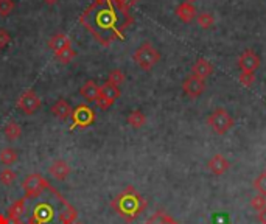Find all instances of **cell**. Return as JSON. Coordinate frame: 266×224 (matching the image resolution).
Returning <instances> with one entry per match:
<instances>
[{
  "label": "cell",
  "mask_w": 266,
  "mask_h": 224,
  "mask_svg": "<svg viewBox=\"0 0 266 224\" xmlns=\"http://www.w3.org/2000/svg\"><path fill=\"white\" fill-rule=\"evenodd\" d=\"M80 24L103 47L125 39V31L134 24L128 10L120 8L114 0H94V4L80 16Z\"/></svg>",
  "instance_id": "cell-1"
},
{
  "label": "cell",
  "mask_w": 266,
  "mask_h": 224,
  "mask_svg": "<svg viewBox=\"0 0 266 224\" xmlns=\"http://www.w3.org/2000/svg\"><path fill=\"white\" fill-rule=\"evenodd\" d=\"M110 207L116 210V213L125 219L126 222L136 221L146 209V199L134 189L132 185H126L125 189L110 199Z\"/></svg>",
  "instance_id": "cell-2"
},
{
  "label": "cell",
  "mask_w": 266,
  "mask_h": 224,
  "mask_svg": "<svg viewBox=\"0 0 266 224\" xmlns=\"http://www.w3.org/2000/svg\"><path fill=\"white\" fill-rule=\"evenodd\" d=\"M132 59L142 70L149 72V70H153L156 67V64L161 61V53L151 42H143L134 52Z\"/></svg>",
  "instance_id": "cell-3"
},
{
  "label": "cell",
  "mask_w": 266,
  "mask_h": 224,
  "mask_svg": "<svg viewBox=\"0 0 266 224\" xmlns=\"http://www.w3.org/2000/svg\"><path fill=\"white\" fill-rule=\"evenodd\" d=\"M52 184L39 173H31L30 176L25 177L22 182V190L25 193V199H33V198H39L42 196L44 192L50 190Z\"/></svg>",
  "instance_id": "cell-4"
},
{
  "label": "cell",
  "mask_w": 266,
  "mask_h": 224,
  "mask_svg": "<svg viewBox=\"0 0 266 224\" xmlns=\"http://www.w3.org/2000/svg\"><path fill=\"white\" fill-rule=\"evenodd\" d=\"M234 117L227 112V109L224 107H218L215 109L212 114L207 117V125L212 128V131L218 136H224L231 131V128L234 126Z\"/></svg>",
  "instance_id": "cell-5"
},
{
  "label": "cell",
  "mask_w": 266,
  "mask_h": 224,
  "mask_svg": "<svg viewBox=\"0 0 266 224\" xmlns=\"http://www.w3.org/2000/svg\"><path fill=\"white\" fill-rule=\"evenodd\" d=\"M72 122H73L72 129H75V128L84 129L95 122V110L92 107H89L87 104H80L72 112Z\"/></svg>",
  "instance_id": "cell-6"
},
{
  "label": "cell",
  "mask_w": 266,
  "mask_h": 224,
  "mask_svg": "<svg viewBox=\"0 0 266 224\" xmlns=\"http://www.w3.org/2000/svg\"><path fill=\"white\" fill-rule=\"evenodd\" d=\"M17 107L24 112V114L31 116V114H34V112L41 107V98L37 97V94H36L34 91L28 89V91H25V92L19 97V100H17Z\"/></svg>",
  "instance_id": "cell-7"
},
{
  "label": "cell",
  "mask_w": 266,
  "mask_h": 224,
  "mask_svg": "<svg viewBox=\"0 0 266 224\" xmlns=\"http://www.w3.org/2000/svg\"><path fill=\"white\" fill-rule=\"evenodd\" d=\"M182 91L187 97L195 100V98L201 97L203 92L206 91V81L193 77V75H190V77H187L182 83Z\"/></svg>",
  "instance_id": "cell-8"
},
{
  "label": "cell",
  "mask_w": 266,
  "mask_h": 224,
  "mask_svg": "<svg viewBox=\"0 0 266 224\" xmlns=\"http://www.w3.org/2000/svg\"><path fill=\"white\" fill-rule=\"evenodd\" d=\"M260 64H261L260 56H258L254 50H251V49L245 50V52L240 55V58H238L240 72H255V70L260 67Z\"/></svg>",
  "instance_id": "cell-9"
},
{
  "label": "cell",
  "mask_w": 266,
  "mask_h": 224,
  "mask_svg": "<svg viewBox=\"0 0 266 224\" xmlns=\"http://www.w3.org/2000/svg\"><path fill=\"white\" fill-rule=\"evenodd\" d=\"M207 168L215 174V176H221L224 174L227 170L231 168V162L227 161L223 154H215L209 159L207 162Z\"/></svg>",
  "instance_id": "cell-10"
},
{
  "label": "cell",
  "mask_w": 266,
  "mask_h": 224,
  "mask_svg": "<svg viewBox=\"0 0 266 224\" xmlns=\"http://www.w3.org/2000/svg\"><path fill=\"white\" fill-rule=\"evenodd\" d=\"M49 174L56 181H65L70 174V165L64 159H58L49 167Z\"/></svg>",
  "instance_id": "cell-11"
},
{
  "label": "cell",
  "mask_w": 266,
  "mask_h": 224,
  "mask_svg": "<svg viewBox=\"0 0 266 224\" xmlns=\"http://www.w3.org/2000/svg\"><path fill=\"white\" fill-rule=\"evenodd\" d=\"M212 73H213V65H212V62L207 61L206 58H199V59L193 64V67H192V75H193V77L201 78V80H204V81L210 77Z\"/></svg>",
  "instance_id": "cell-12"
},
{
  "label": "cell",
  "mask_w": 266,
  "mask_h": 224,
  "mask_svg": "<svg viewBox=\"0 0 266 224\" xmlns=\"http://www.w3.org/2000/svg\"><path fill=\"white\" fill-rule=\"evenodd\" d=\"M49 47L53 53H58L61 50H65L69 47H72V41H70V37L64 33H56L50 37V41H49Z\"/></svg>",
  "instance_id": "cell-13"
},
{
  "label": "cell",
  "mask_w": 266,
  "mask_h": 224,
  "mask_svg": "<svg viewBox=\"0 0 266 224\" xmlns=\"http://www.w3.org/2000/svg\"><path fill=\"white\" fill-rule=\"evenodd\" d=\"M72 112H73V109H72L70 103L67 100H62V98L58 100L52 106V114L55 117H58L59 120H62V122H65V120H69L72 117Z\"/></svg>",
  "instance_id": "cell-14"
},
{
  "label": "cell",
  "mask_w": 266,
  "mask_h": 224,
  "mask_svg": "<svg viewBox=\"0 0 266 224\" xmlns=\"http://www.w3.org/2000/svg\"><path fill=\"white\" fill-rule=\"evenodd\" d=\"M196 13L198 11H196L195 5H192V4L182 2L176 7V16L185 24H190L193 19H196Z\"/></svg>",
  "instance_id": "cell-15"
},
{
  "label": "cell",
  "mask_w": 266,
  "mask_h": 224,
  "mask_svg": "<svg viewBox=\"0 0 266 224\" xmlns=\"http://www.w3.org/2000/svg\"><path fill=\"white\" fill-rule=\"evenodd\" d=\"M25 212V198L17 199L16 203H13L8 209V219L10 224H22V215Z\"/></svg>",
  "instance_id": "cell-16"
},
{
  "label": "cell",
  "mask_w": 266,
  "mask_h": 224,
  "mask_svg": "<svg viewBox=\"0 0 266 224\" xmlns=\"http://www.w3.org/2000/svg\"><path fill=\"white\" fill-rule=\"evenodd\" d=\"M80 95L87 101H95L97 97L100 95V86L91 80V81L84 83L83 87H80Z\"/></svg>",
  "instance_id": "cell-17"
},
{
  "label": "cell",
  "mask_w": 266,
  "mask_h": 224,
  "mask_svg": "<svg viewBox=\"0 0 266 224\" xmlns=\"http://www.w3.org/2000/svg\"><path fill=\"white\" fill-rule=\"evenodd\" d=\"M145 224H179V222L171 215H168L167 212L158 210V212H154L153 215L146 219Z\"/></svg>",
  "instance_id": "cell-18"
},
{
  "label": "cell",
  "mask_w": 266,
  "mask_h": 224,
  "mask_svg": "<svg viewBox=\"0 0 266 224\" xmlns=\"http://www.w3.org/2000/svg\"><path fill=\"white\" fill-rule=\"evenodd\" d=\"M100 95L104 97L106 100L112 101V103H116V100L122 95V92H120V89L117 86H112L109 83H104V84L100 86Z\"/></svg>",
  "instance_id": "cell-19"
},
{
  "label": "cell",
  "mask_w": 266,
  "mask_h": 224,
  "mask_svg": "<svg viewBox=\"0 0 266 224\" xmlns=\"http://www.w3.org/2000/svg\"><path fill=\"white\" fill-rule=\"evenodd\" d=\"M126 122H128V125L131 126V128H134V129H140V128H143L145 126V123H146V117H145V114L142 110H132L131 114L126 117Z\"/></svg>",
  "instance_id": "cell-20"
},
{
  "label": "cell",
  "mask_w": 266,
  "mask_h": 224,
  "mask_svg": "<svg viewBox=\"0 0 266 224\" xmlns=\"http://www.w3.org/2000/svg\"><path fill=\"white\" fill-rule=\"evenodd\" d=\"M17 158H19V154H17V151L14 148L8 146V148H5V149L0 151V164H4L5 167H10V165L16 164Z\"/></svg>",
  "instance_id": "cell-21"
},
{
  "label": "cell",
  "mask_w": 266,
  "mask_h": 224,
  "mask_svg": "<svg viewBox=\"0 0 266 224\" xmlns=\"http://www.w3.org/2000/svg\"><path fill=\"white\" fill-rule=\"evenodd\" d=\"M125 80H126L125 72L120 70V69H114V70L109 72V75H107V81H106V83H109V84H112V86L120 87V86L125 83Z\"/></svg>",
  "instance_id": "cell-22"
},
{
  "label": "cell",
  "mask_w": 266,
  "mask_h": 224,
  "mask_svg": "<svg viewBox=\"0 0 266 224\" xmlns=\"http://www.w3.org/2000/svg\"><path fill=\"white\" fill-rule=\"evenodd\" d=\"M4 132H5V137H7L10 142H14V140H17V139L20 137L22 129H20V126H19V125L14 122V120H11V122H8V123H7V126H5Z\"/></svg>",
  "instance_id": "cell-23"
},
{
  "label": "cell",
  "mask_w": 266,
  "mask_h": 224,
  "mask_svg": "<svg viewBox=\"0 0 266 224\" xmlns=\"http://www.w3.org/2000/svg\"><path fill=\"white\" fill-rule=\"evenodd\" d=\"M196 24L203 30H209V28H212L215 25V16L212 13H207V11L199 13V14H196Z\"/></svg>",
  "instance_id": "cell-24"
},
{
  "label": "cell",
  "mask_w": 266,
  "mask_h": 224,
  "mask_svg": "<svg viewBox=\"0 0 266 224\" xmlns=\"http://www.w3.org/2000/svg\"><path fill=\"white\" fill-rule=\"evenodd\" d=\"M75 56H77V52H75L72 47L65 49V50H61L58 53H55V59L59 62V64H69Z\"/></svg>",
  "instance_id": "cell-25"
},
{
  "label": "cell",
  "mask_w": 266,
  "mask_h": 224,
  "mask_svg": "<svg viewBox=\"0 0 266 224\" xmlns=\"http://www.w3.org/2000/svg\"><path fill=\"white\" fill-rule=\"evenodd\" d=\"M254 189L258 192V195L266 196V171H261L255 179H254Z\"/></svg>",
  "instance_id": "cell-26"
},
{
  "label": "cell",
  "mask_w": 266,
  "mask_h": 224,
  "mask_svg": "<svg viewBox=\"0 0 266 224\" xmlns=\"http://www.w3.org/2000/svg\"><path fill=\"white\" fill-rule=\"evenodd\" d=\"M16 177H17L16 171L10 167H7V168H4L2 171H0V182L5 184V185H11L16 181Z\"/></svg>",
  "instance_id": "cell-27"
},
{
  "label": "cell",
  "mask_w": 266,
  "mask_h": 224,
  "mask_svg": "<svg viewBox=\"0 0 266 224\" xmlns=\"http://www.w3.org/2000/svg\"><path fill=\"white\" fill-rule=\"evenodd\" d=\"M238 81L245 86V87H251L255 81V72H240Z\"/></svg>",
  "instance_id": "cell-28"
},
{
  "label": "cell",
  "mask_w": 266,
  "mask_h": 224,
  "mask_svg": "<svg viewBox=\"0 0 266 224\" xmlns=\"http://www.w3.org/2000/svg\"><path fill=\"white\" fill-rule=\"evenodd\" d=\"M13 10H14L13 0H0V16L7 17L13 13Z\"/></svg>",
  "instance_id": "cell-29"
},
{
  "label": "cell",
  "mask_w": 266,
  "mask_h": 224,
  "mask_svg": "<svg viewBox=\"0 0 266 224\" xmlns=\"http://www.w3.org/2000/svg\"><path fill=\"white\" fill-rule=\"evenodd\" d=\"M264 206H266V196L255 195V196L251 198V207H252L255 212H260Z\"/></svg>",
  "instance_id": "cell-30"
},
{
  "label": "cell",
  "mask_w": 266,
  "mask_h": 224,
  "mask_svg": "<svg viewBox=\"0 0 266 224\" xmlns=\"http://www.w3.org/2000/svg\"><path fill=\"white\" fill-rule=\"evenodd\" d=\"M10 42H11V34L5 28H0V50L7 49Z\"/></svg>",
  "instance_id": "cell-31"
},
{
  "label": "cell",
  "mask_w": 266,
  "mask_h": 224,
  "mask_svg": "<svg viewBox=\"0 0 266 224\" xmlns=\"http://www.w3.org/2000/svg\"><path fill=\"white\" fill-rule=\"evenodd\" d=\"M114 2H116L120 8H123V10H131L134 5H137V2L139 0H114Z\"/></svg>",
  "instance_id": "cell-32"
},
{
  "label": "cell",
  "mask_w": 266,
  "mask_h": 224,
  "mask_svg": "<svg viewBox=\"0 0 266 224\" xmlns=\"http://www.w3.org/2000/svg\"><path fill=\"white\" fill-rule=\"evenodd\" d=\"M95 103H97V106L100 107V109H103V110H106V109H109L114 103L112 101H109V100H106L104 97H101V95H98L97 97V100H95Z\"/></svg>",
  "instance_id": "cell-33"
},
{
  "label": "cell",
  "mask_w": 266,
  "mask_h": 224,
  "mask_svg": "<svg viewBox=\"0 0 266 224\" xmlns=\"http://www.w3.org/2000/svg\"><path fill=\"white\" fill-rule=\"evenodd\" d=\"M258 221H260L261 224H266V206L258 212Z\"/></svg>",
  "instance_id": "cell-34"
},
{
  "label": "cell",
  "mask_w": 266,
  "mask_h": 224,
  "mask_svg": "<svg viewBox=\"0 0 266 224\" xmlns=\"http://www.w3.org/2000/svg\"><path fill=\"white\" fill-rule=\"evenodd\" d=\"M0 224H10V219H8L7 215H2V213H0Z\"/></svg>",
  "instance_id": "cell-35"
},
{
  "label": "cell",
  "mask_w": 266,
  "mask_h": 224,
  "mask_svg": "<svg viewBox=\"0 0 266 224\" xmlns=\"http://www.w3.org/2000/svg\"><path fill=\"white\" fill-rule=\"evenodd\" d=\"M58 2H59V0H44V4H47V5H50V7H52V5H56Z\"/></svg>",
  "instance_id": "cell-36"
},
{
  "label": "cell",
  "mask_w": 266,
  "mask_h": 224,
  "mask_svg": "<svg viewBox=\"0 0 266 224\" xmlns=\"http://www.w3.org/2000/svg\"><path fill=\"white\" fill-rule=\"evenodd\" d=\"M184 2H187V4H192V5H193V4L196 2V0H184Z\"/></svg>",
  "instance_id": "cell-37"
},
{
  "label": "cell",
  "mask_w": 266,
  "mask_h": 224,
  "mask_svg": "<svg viewBox=\"0 0 266 224\" xmlns=\"http://www.w3.org/2000/svg\"><path fill=\"white\" fill-rule=\"evenodd\" d=\"M73 224H83V222H81V221H78V219H77V221H75V222H73Z\"/></svg>",
  "instance_id": "cell-38"
},
{
  "label": "cell",
  "mask_w": 266,
  "mask_h": 224,
  "mask_svg": "<svg viewBox=\"0 0 266 224\" xmlns=\"http://www.w3.org/2000/svg\"><path fill=\"white\" fill-rule=\"evenodd\" d=\"M22 224H28V222H22Z\"/></svg>",
  "instance_id": "cell-39"
}]
</instances>
